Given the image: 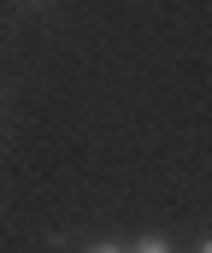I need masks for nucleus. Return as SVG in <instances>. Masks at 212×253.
Returning <instances> with one entry per match:
<instances>
[{
  "instance_id": "obj_3",
  "label": "nucleus",
  "mask_w": 212,
  "mask_h": 253,
  "mask_svg": "<svg viewBox=\"0 0 212 253\" xmlns=\"http://www.w3.org/2000/svg\"><path fill=\"white\" fill-rule=\"evenodd\" d=\"M195 253H212V236H207V242H201V248H195Z\"/></svg>"
},
{
  "instance_id": "obj_2",
  "label": "nucleus",
  "mask_w": 212,
  "mask_h": 253,
  "mask_svg": "<svg viewBox=\"0 0 212 253\" xmlns=\"http://www.w3.org/2000/svg\"><path fill=\"white\" fill-rule=\"evenodd\" d=\"M88 253H124V248H118V242H100V248H88Z\"/></svg>"
},
{
  "instance_id": "obj_1",
  "label": "nucleus",
  "mask_w": 212,
  "mask_h": 253,
  "mask_svg": "<svg viewBox=\"0 0 212 253\" xmlns=\"http://www.w3.org/2000/svg\"><path fill=\"white\" fill-rule=\"evenodd\" d=\"M124 253H171V242H165V236H141L136 248H124Z\"/></svg>"
}]
</instances>
